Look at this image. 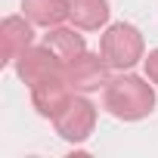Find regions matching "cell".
<instances>
[{
  "instance_id": "52a82bcc",
  "label": "cell",
  "mask_w": 158,
  "mask_h": 158,
  "mask_svg": "<svg viewBox=\"0 0 158 158\" xmlns=\"http://www.w3.org/2000/svg\"><path fill=\"white\" fill-rule=\"evenodd\" d=\"M71 96H74V90L68 87V81H65L62 74L44 77L40 84L31 87V102H34L37 115H44V118H50V121L71 102Z\"/></svg>"
},
{
  "instance_id": "9c48e42d",
  "label": "cell",
  "mask_w": 158,
  "mask_h": 158,
  "mask_svg": "<svg viewBox=\"0 0 158 158\" xmlns=\"http://www.w3.org/2000/svg\"><path fill=\"white\" fill-rule=\"evenodd\" d=\"M81 28H65V25H56V28H47V34H44V44L62 59V65L65 62H71V59H77L81 53H87V44H84V34H77Z\"/></svg>"
},
{
  "instance_id": "ba28073f",
  "label": "cell",
  "mask_w": 158,
  "mask_h": 158,
  "mask_svg": "<svg viewBox=\"0 0 158 158\" xmlns=\"http://www.w3.org/2000/svg\"><path fill=\"white\" fill-rule=\"evenodd\" d=\"M109 0H68V22L81 31H99L109 22Z\"/></svg>"
},
{
  "instance_id": "8992f818",
  "label": "cell",
  "mask_w": 158,
  "mask_h": 158,
  "mask_svg": "<svg viewBox=\"0 0 158 158\" xmlns=\"http://www.w3.org/2000/svg\"><path fill=\"white\" fill-rule=\"evenodd\" d=\"M34 44V22L28 16H6L0 25V62L13 65L28 47Z\"/></svg>"
},
{
  "instance_id": "5b68a950",
  "label": "cell",
  "mask_w": 158,
  "mask_h": 158,
  "mask_svg": "<svg viewBox=\"0 0 158 158\" xmlns=\"http://www.w3.org/2000/svg\"><path fill=\"white\" fill-rule=\"evenodd\" d=\"M13 68H16V74H19V81L22 84H28V87H34V84H40L44 77H53V74H62V59L47 47V44H40V47H28L16 62H13Z\"/></svg>"
},
{
  "instance_id": "3957f363",
  "label": "cell",
  "mask_w": 158,
  "mask_h": 158,
  "mask_svg": "<svg viewBox=\"0 0 158 158\" xmlns=\"http://www.w3.org/2000/svg\"><path fill=\"white\" fill-rule=\"evenodd\" d=\"M53 127L65 143H84L96 127V106L87 99V93H74L71 102L53 118Z\"/></svg>"
},
{
  "instance_id": "7a4b0ae2",
  "label": "cell",
  "mask_w": 158,
  "mask_h": 158,
  "mask_svg": "<svg viewBox=\"0 0 158 158\" xmlns=\"http://www.w3.org/2000/svg\"><path fill=\"white\" fill-rule=\"evenodd\" d=\"M99 53H102V59H106L112 68L127 71V68H133L136 62L146 59V40H143V34H139L136 25H130V22H115V25H109V28L102 31V37H99Z\"/></svg>"
},
{
  "instance_id": "6da1fadb",
  "label": "cell",
  "mask_w": 158,
  "mask_h": 158,
  "mask_svg": "<svg viewBox=\"0 0 158 158\" xmlns=\"http://www.w3.org/2000/svg\"><path fill=\"white\" fill-rule=\"evenodd\" d=\"M102 109L118 121H143L155 112V84L149 77L121 71L102 87Z\"/></svg>"
},
{
  "instance_id": "30bf717a",
  "label": "cell",
  "mask_w": 158,
  "mask_h": 158,
  "mask_svg": "<svg viewBox=\"0 0 158 158\" xmlns=\"http://www.w3.org/2000/svg\"><path fill=\"white\" fill-rule=\"evenodd\" d=\"M22 16L40 28H56L68 19V0H22Z\"/></svg>"
},
{
  "instance_id": "8fae6325",
  "label": "cell",
  "mask_w": 158,
  "mask_h": 158,
  "mask_svg": "<svg viewBox=\"0 0 158 158\" xmlns=\"http://www.w3.org/2000/svg\"><path fill=\"white\" fill-rule=\"evenodd\" d=\"M143 68H146V77L158 87V50H152V53L143 59Z\"/></svg>"
},
{
  "instance_id": "277c9868",
  "label": "cell",
  "mask_w": 158,
  "mask_h": 158,
  "mask_svg": "<svg viewBox=\"0 0 158 158\" xmlns=\"http://www.w3.org/2000/svg\"><path fill=\"white\" fill-rule=\"evenodd\" d=\"M109 62L102 59V53H81L77 59L62 65V77L68 81V87L74 93H93L99 87L109 84Z\"/></svg>"
}]
</instances>
